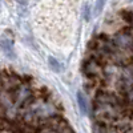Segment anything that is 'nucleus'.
Instances as JSON below:
<instances>
[{"mask_svg": "<svg viewBox=\"0 0 133 133\" xmlns=\"http://www.w3.org/2000/svg\"><path fill=\"white\" fill-rule=\"evenodd\" d=\"M112 43L117 49L133 53V31L130 25L123 27L112 36Z\"/></svg>", "mask_w": 133, "mask_h": 133, "instance_id": "f257e3e1", "label": "nucleus"}, {"mask_svg": "<svg viewBox=\"0 0 133 133\" xmlns=\"http://www.w3.org/2000/svg\"><path fill=\"white\" fill-rule=\"evenodd\" d=\"M0 47H2L3 52L7 56H14V39H12V33L9 31H5L4 35L0 39Z\"/></svg>", "mask_w": 133, "mask_h": 133, "instance_id": "f03ea898", "label": "nucleus"}, {"mask_svg": "<svg viewBox=\"0 0 133 133\" xmlns=\"http://www.w3.org/2000/svg\"><path fill=\"white\" fill-rule=\"evenodd\" d=\"M77 104H79L80 110H81V113H83L84 116H87L88 113H89V107H88V98H87V96H85L81 91L77 92Z\"/></svg>", "mask_w": 133, "mask_h": 133, "instance_id": "7ed1b4c3", "label": "nucleus"}, {"mask_svg": "<svg viewBox=\"0 0 133 133\" xmlns=\"http://www.w3.org/2000/svg\"><path fill=\"white\" fill-rule=\"evenodd\" d=\"M48 64L53 72H61V64L55 57H48Z\"/></svg>", "mask_w": 133, "mask_h": 133, "instance_id": "20e7f679", "label": "nucleus"}, {"mask_svg": "<svg viewBox=\"0 0 133 133\" xmlns=\"http://www.w3.org/2000/svg\"><path fill=\"white\" fill-rule=\"evenodd\" d=\"M105 3H107V0H97V2H96V7H95V12H96V14L101 12L103 8H104V5H105Z\"/></svg>", "mask_w": 133, "mask_h": 133, "instance_id": "39448f33", "label": "nucleus"}, {"mask_svg": "<svg viewBox=\"0 0 133 133\" xmlns=\"http://www.w3.org/2000/svg\"><path fill=\"white\" fill-rule=\"evenodd\" d=\"M84 19L85 20L91 19V16H89V7H88V5H85V8H84Z\"/></svg>", "mask_w": 133, "mask_h": 133, "instance_id": "423d86ee", "label": "nucleus"}, {"mask_svg": "<svg viewBox=\"0 0 133 133\" xmlns=\"http://www.w3.org/2000/svg\"><path fill=\"white\" fill-rule=\"evenodd\" d=\"M16 2L19 4H21V5H27L28 4V0H16Z\"/></svg>", "mask_w": 133, "mask_h": 133, "instance_id": "0eeeda50", "label": "nucleus"}]
</instances>
